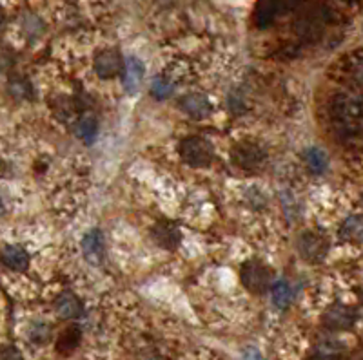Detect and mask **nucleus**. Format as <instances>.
Instances as JSON below:
<instances>
[{
  "instance_id": "obj_19",
  "label": "nucleus",
  "mask_w": 363,
  "mask_h": 360,
  "mask_svg": "<svg viewBox=\"0 0 363 360\" xmlns=\"http://www.w3.org/2000/svg\"><path fill=\"white\" fill-rule=\"evenodd\" d=\"M79 342H80V330L79 328L71 326L62 331V335H60L59 344H57V346H59V349L62 353H69L79 346Z\"/></svg>"
},
{
  "instance_id": "obj_4",
  "label": "nucleus",
  "mask_w": 363,
  "mask_h": 360,
  "mask_svg": "<svg viewBox=\"0 0 363 360\" xmlns=\"http://www.w3.org/2000/svg\"><path fill=\"white\" fill-rule=\"evenodd\" d=\"M231 160L238 169L243 170H255L265 163L267 154L260 145L253 143V141H242L238 145L234 147L231 152Z\"/></svg>"
},
{
  "instance_id": "obj_16",
  "label": "nucleus",
  "mask_w": 363,
  "mask_h": 360,
  "mask_svg": "<svg viewBox=\"0 0 363 360\" xmlns=\"http://www.w3.org/2000/svg\"><path fill=\"white\" fill-rule=\"evenodd\" d=\"M304 157L307 167H309V170L314 172V174H322V172H325L327 165H329L327 154L323 152L322 149H318V147H311V149L305 150Z\"/></svg>"
},
{
  "instance_id": "obj_5",
  "label": "nucleus",
  "mask_w": 363,
  "mask_h": 360,
  "mask_svg": "<svg viewBox=\"0 0 363 360\" xmlns=\"http://www.w3.org/2000/svg\"><path fill=\"white\" fill-rule=\"evenodd\" d=\"M327 241L325 237L316 232H305L298 241V252L309 263H322L327 256Z\"/></svg>"
},
{
  "instance_id": "obj_12",
  "label": "nucleus",
  "mask_w": 363,
  "mask_h": 360,
  "mask_svg": "<svg viewBox=\"0 0 363 360\" xmlns=\"http://www.w3.org/2000/svg\"><path fill=\"white\" fill-rule=\"evenodd\" d=\"M2 263L6 268L15 270V272H24L30 266V256L18 244H8L2 250Z\"/></svg>"
},
{
  "instance_id": "obj_6",
  "label": "nucleus",
  "mask_w": 363,
  "mask_h": 360,
  "mask_svg": "<svg viewBox=\"0 0 363 360\" xmlns=\"http://www.w3.org/2000/svg\"><path fill=\"white\" fill-rule=\"evenodd\" d=\"M125 62L122 60L120 53L115 49H104L95 56L96 75L104 80H111L124 73Z\"/></svg>"
},
{
  "instance_id": "obj_2",
  "label": "nucleus",
  "mask_w": 363,
  "mask_h": 360,
  "mask_svg": "<svg viewBox=\"0 0 363 360\" xmlns=\"http://www.w3.org/2000/svg\"><path fill=\"white\" fill-rule=\"evenodd\" d=\"M180 156L188 165L202 169V167H207L213 160V147L205 138L189 136L184 138L180 143Z\"/></svg>"
},
{
  "instance_id": "obj_1",
  "label": "nucleus",
  "mask_w": 363,
  "mask_h": 360,
  "mask_svg": "<svg viewBox=\"0 0 363 360\" xmlns=\"http://www.w3.org/2000/svg\"><path fill=\"white\" fill-rule=\"evenodd\" d=\"M333 116L338 121L345 133H351L356 127V121L363 116V102L355 95H338L333 102Z\"/></svg>"
},
{
  "instance_id": "obj_10",
  "label": "nucleus",
  "mask_w": 363,
  "mask_h": 360,
  "mask_svg": "<svg viewBox=\"0 0 363 360\" xmlns=\"http://www.w3.org/2000/svg\"><path fill=\"white\" fill-rule=\"evenodd\" d=\"M82 250L86 259H88L91 265H96V266L102 265L105 256L104 237H102V232H98V230H89V232L83 236Z\"/></svg>"
},
{
  "instance_id": "obj_9",
  "label": "nucleus",
  "mask_w": 363,
  "mask_h": 360,
  "mask_svg": "<svg viewBox=\"0 0 363 360\" xmlns=\"http://www.w3.org/2000/svg\"><path fill=\"white\" fill-rule=\"evenodd\" d=\"M178 107L188 114V116L195 118V120H205L207 116H211L213 107H211V102H209L205 96L202 95H185L180 98Z\"/></svg>"
},
{
  "instance_id": "obj_26",
  "label": "nucleus",
  "mask_w": 363,
  "mask_h": 360,
  "mask_svg": "<svg viewBox=\"0 0 363 360\" xmlns=\"http://www.w3.org/2000/svg\"><path fill=\"white\" fill-rule=\"evenodd\" d=\"M243 360H263L262 353L255 348H249L243 352Z\"/></svg>"
},
{
  "instance_id": "obj_22",
  "label": "nucleus",
  "mask_w": 363,
  "mask_h": 360,
  "mask_svg": "<svg viewBox=\"0 0 363 360\" xmlns=\"http://www.w3.org/2000/svg\"><path fill=\"white\" fill-rule=\"evenodd\" d=\"M50 333H51V330H50V326H47V324H35V326L31 328L30 337H31V340H33V342L44 344L47 339H50Z\"/></svg>"
},
{
  "instance_id": "obj_3",
  "label": "nucleus",
  "mask_w": 363,
  "mask_h": 360,
  "mask_svg": "<svg viewBox=\"0 0 363 360\" xmlns=\"http://www.w3.org/2000/svg\"><path fill=\"white\" fill-rule=\"evenodd\" d=\"M242 277L243 286L253 294H263V292L272 286V275L269 266L263 265L262 261H247L242 266Z\"/></svg>"
},
{
  "instance_id": "obj_21",
  "label": "nucleus",
  "mask_w": 363,
  "mask_h": 360,
  "mask_svg": "<svg viewBox=\"0 0 363 360\" xmlns=\"http://www.w3.org/2000/svg\"><path fill=\"white\" fill-rule=\"evenodd\" d=\"M342 344L336 339H323L322 342H318L316 346V353L325 356H336V359H338V355L342 353Z\"/></svg>"
},
{
  "instance_id": "obj_15",
  "label": "nucleus",
  "mask_w": 363,
  "mask_h": 360,
  "mask_svg": "<svg viewBox=\"0 0 363 360\" xmlns=\"http://www.w3.org/2000/svg\"><path fill=\"white\" fill-rule=\"evenodd\" d=\"M156 243L166 246V248H175L180 241V232L175 224H156L155 227Z\"/></svg>"
},
{
  "instance_id": "obj_7",
  "label": "nucleus",
  "mask_w": 363,
  "mask_h": 360,
  "mask_svg": "<svg viewBox=\"0 0 363 360\" xmlns=\"http://www.w3.org/2000/svg\"><path fill=\"white\" fill-rule=\"evenodd\" d=\"M296 2L298 0H260L255 11L256 24H258L260 28H265V25L271 24L280 13L287 11L292 6H296Z\"/></svg>"
},
{
  "instance_id": "obj_8",
  "label": "nucleus",
  "mask_w": 363,
  "mask_h": 360,
  "mask_svg": "<svg viewBox=\"0 0 363 360\" xmlns=\"http://www.w3.org/2000/svg\"><path fill=\"white\" fill-rule=\"evenodd\" d=\"M356 313L345 304H334L323 313V324L329 330H349L355 324Z\"/></svg>"
},
{
  "instance_id": "obj_18",
  "label": "nucleus",
  "mask_w": 363,
  "mask_h": 360,
  "mask_svg": "<svg viewBox=\"0 0 363 360\" xmlns=\"http://www.w3.org/2000/svg\"><path fill=\"white\" fill-rule=\"evenodd\" d=\"M98 133V125L93 116H83L76 121V136L83 141H93Z\"/></svg>"
},
{
  "instance_id": "obj_13",
  "label": "nucleus",
  "mask_w": 363,
  "mask_h": 360,
  "mask_svg": "<svg viewBox=\"0 0 363 360\" xmlns=\"http://www.w3.org/2000/svg\"><path fill=\"white\" fill-rule=\"evenodd\" d=\"M54 310L62 319H76L82 315V302L71 292H64L54 302Z\"/></svg>"
},
{
  "instance_id": "obj_11",
  "label": "nucleus",
  "mask_w": 363,
  "mask_h": 360,
  "mask_svg": "<svg viewBox=\"0 0 363 360\" xmlns=\"http://www.w3.org/2000/svg\"><path fill=\"white\" fill-rule=\"evenodd\" d=\"M144 64L140 62L138 59L134 56H129V59L125 60V66H124V88L125 91L129 92V95H134V92L140 89V83L144 80Z\"/></svg>"
},
{
  "instance_id": "obj_25",
  "label": "nucleus",
  "mask_w": 363,
  "mask_h": 360,
  "mask_svg": "<svg viewBox=\"0 0 363 360\" xmlns=\"http://www.w3.org/2000/svg\"><path fill=\"white\" fill-rule=\"evenodd\" d=\"M0 360H24V356H22V353L15 346H4Z\"/></svg>"
},
{
  "instance_id": "obj_17",
  "label": "nucleus",
  "mask_w": 363,
  "mask_h": 360,
  "mask_svg": "<svg viewBox=\"0 0 363 360\" xmlns=\"http://www.w3.org/2000/svg\"><path fill=\"white\" fill-rule=\"evenodd\" d=\"M271 294H272V304L280 310H285V308L291 304L292 301V288L287 281H276L272 282L271 286Z\"/></svg>"
},
{
  "instance_id": "obj_14",
  "label": "nucleus",
  "mask_w": 363,
  "mask_h": 360,
  "mask_svg": "<svg viewBox=\"0 0 363 360\" xmlns=\"http://www.w3.org/2000/svg\"><path fill=\"white\" fill-rule=\"evenodd\" d=\"M340 237L347 243H363V215H351L340 227Z\"/></svg>"
},
{
  "instance_id": "obj_20",
  "label": "nucleus",
  "mask_w": 363,
  "mask_h": 360,
  "mask_svg": "<svg viewBox=\"0 0 363 360\" xmlns=\"http://www.w3.org/2000/svg\"><path fill=\"white\" fill-rule=\"evenodd\" d=\"M175 91V83H171L169 80H166L163 76H156L153 82H151V95L155 98L163 100Z\"/></svg>"
},
{
  "instance_id": "obj_24",
  "label": "nucleus",
  "mask_w": 363,
  "mask_h": 360,
  "mask_svg": "<svg viewBox=\"0 0 363 360\" xmlns=\"http://www.w3.org/2000/svg\"><path fill=\"white\" fill-rule=\"evenodd\" d=\"M351 78L355 80L358 85H363V56H358V59L352 62L351 66Z\"/></svg>"
},
{
  "instance_id": "obj_27",
  "label": "nucleus",
  "mask_w": 363,
  "mask_h": 360,
  "mask_svg": "<svg viewBox=\"0 0 363 360\" xmlns=\"http://www.w3.org/2000/svg\"><path fill=\"white\" fill-rule=\"evenodd\" d=\"M138 360H160V356L156 355V353H153V352H146V353H142V355L138 356Z\"/></svg>"
},
{
  "instance_id": "obj_28",
  "label": "nucleus",
  "mask_w": 363,
  "mask_h": 360,
  "mask_svg": "<svg viewBox=\"0 0 363 360\" xmlns=\"http://www.w3.org/2000/svg\"><path fill=\"white\" fill-rule=\"evenodd\" d=\"M309 360H338L336 356H325V355H320V353H314Z\"/></svg>"
},
{
  "instance_id": "obj_23",
  "label": "nucleus",
  "mask_w": 363,
  "mask_h": 360,
  "mask_svg": "<svg viewBox=\"0 0 363 360\" xmlns=\"http://www.w3.org/2000/svg\"><path fill=\"white\" fill-rule=\"evenodd\" d=\"M282 203H284V210L287 215L294 217V215L298 214L296 201H294V198H292L291 192H284V194H282Z\"/></svg>"
}]
</instances>
